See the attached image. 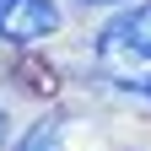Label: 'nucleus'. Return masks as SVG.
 Listing matches in <instances>:
<instances>
[{"label":"nucleus","instance_id":"obj_1","mask_svg":"<svg viewBox=\"0 0 151 151\" xmlns=\"http://www.w3.org/2000/svg\"><path fill=\"white\" fill-rule=\"evenodd\" d=\"M97 65L124 92H146L151 97V0L119 11L97 32Z\"/></svg>","mask_w":151,"mask_h":151},{"label":"nucleus","instance_id":"obj_4","mask_svg":"<svg viewBox=\"0 0 151 151\" xmlns=\"http://www.w3.org/2000/svg\"><path fill=\"white\" fill-rule=\"evenodd\" d=\"M0 146H6V108H0Z\"/></svg>","mask_w":151,"mask_h":151},{"label":"nucleus","instance_id":"obj_3","mask_svg":"<svg viewBox=\"0 0 151 151\" xmlns=\"http://www.w3.org/2000/svg\"><path fill=\"white\" fill-rule=\"evenodd\" d=\"M22 151H60V124H54V119H43V124L27 135V146H22Z\"/></svg>","mask_w":151,"mask_h":151},{"label":"nucleus","instance_id":"obj_2","mask_svg":"<svg viewBox=\"0 0 151 151\" xmlns=\"http://www.w3.org/2000/svg\"><path fill=\"white\" fill-rule=\"evenodd\" d=\"M60 27V11L49 0H0V38L11 43H38Z\"/></svg>","mask_w":151,"mask_h":151}]
</instances>
